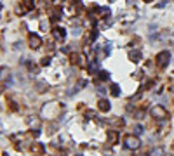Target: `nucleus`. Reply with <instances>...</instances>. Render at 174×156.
<instances>
[{"label":"nucleus","instance_id":"obj_1","mask_svg":"<svg viewBox=\"0 0 174 156\" xmlns=\"http://www.w3.org/2000/svg\"><path fill=\"white\" fill-rule=\"evenodd\" d=\"M169 59H171V54H169V52H160L159 57H157V64H159L160 68H166V66L169 64Z\"/></svg>","mask_w":174,"mask_h":156},{"label":"nucleus","instance_id":"obj_2","mask_svg":"<svg viewBox=\"0 0 174 156\" xmlns=\"http://www.w3.org/2000/svg\"><path fill=\"white\" fill-rule=\"evenodd\" d=\"M125 146H127L129 149H138V148H139V139L129 135V137H125Z\"/></svg>","mask_w":174,"mask_h":156},{"label":"nucleus","instance_id":"obj_3","mask_svg":"<svg viewBox=\"0 0 174 156\" xmlns=\"http://www.w3.org/2000/svg\"><path fill=\"white\" fill-rule=\"evenodd\" d=\"M152 115L155 118H166V109L160 106H155V108H152Z\"/></svg>","mask_w":174,"mask_h":156},{"label":"nucleus","instance_id":"obj_4","mask_svg":"<svg viewBox=\"0 0 174 156\" xmlns=\"http://www.w3.org/2000/svg\"><path fill=\"white\" fill-rule=\"evenodd\" d=\"M40 43H42V40H40L38 36H35V35L30 36V47H31V49H38Z\"/></svg>","mask_w":174,"mask_h":156},{"label":"nucleus","instance_id":"obj_5","mask_svg":"<svg viewBox=\"0 0 174 156\" xmlns=\"http://www.w3.org/2000/svg\"><path fill=\"white\" fill-rule=\"evenodd\" d=\"M129 57H131L132 63H139V61H141V52H139V50H132V52L129 54Z\"/></svg>","mask_w":174,"mask_h":156},{"label":"nucleus","instance_id":"obj_6","mask_svg":"<svg viewBox=\"0 0 174 156\" xmlns=\"http://www.w3.org/2000/svg\"><path fill=\"white\" fill-rule=\"evenodd\" d=\"M54 36L61 40V38H64V36H66V33H64V30H59V28H56V30H54Z\"/></svg>","mask_w":174,"mask_h":156},{"label":"nucleus","instance_id":"obj_7","mask_svg":"<svg viewBox=\"0 0 174 156\" xmlns=\"http://www.w3.org/2000/svg\"><path fill=\"white\" fill-rule=\"evenodd\" d=\"M99 109L108 111V109H110V102H108V101H105V99H101V101H99Z\"/></svg>","mask_w":174,"mask_h":156},{"label":"nucleus","instance_id":"obj_8","mask_svg":"<svg viewBox=\"0 0 174 156\" xmlns=\"http://www.w3.org/2000/svg\"><path fill=\"white\" fill-rule=\"evenodd\" d=\"M112 94H113V96H119V94H120V89H119L117 85H112Z\"/></svg>","mask_w":174,"mask_h":156},{"label":"nucleus","instance_id":"obj_9","mask_svg":"<svg viewBox=\"0 0 174 156\" xmlns=\"http://www.w3.org/2000/svg\"><path fill=\"white\" fill-rule=\"evenodd\" d=\"M31 149H33V153H42V151H44V149H42V146H33Z\"/></svg>","mask_w":174,"mask_h":156},{"label":"nucleus","instance_id":"obj_10","mask_svg":"<svg viewBox=\"0 0 174 156\" xmlns=\"http://www.w3.org/2000/svg\"><path fill=\"white\" fill-rule=\"evenodd\" d=\"M115 137H117V135H115L113 132H110V134H108V141H110V142H113V141H115Z\"/></svg>","mask_w":174,"mask_h":156},{"label":"nucleus","instance_id":"obj_11","mask_svg":"<svg viewBox=\"0 0 174 156\" xmlns=\"http://www.w3.org/2000/svg\"><path fill=\"white\" fill-rule=\"evenodd\" d=\"M134 132H136V134H138V135H139V134H141V132H143V129H141V127H139V125H138V127H134Z\"/></svg>","mask_w":174,"mask_h":156},{"label":"nucleus","instance_id":"obj_12","mask_svg":"<svg viewBox=\"0 0 174 156\" xmlns=\"http://www.w3.org/2000/svg\"><path fill=\"white\" fill-rule=\"evenodd\" d=\"M166 2H167V0H160V2H159V7H164V3H166Z\"/></svg>","mask_w":174,"mask_h":156},{"label":"nucleus","instance_id":"obj_13","mask_svg":"<svg viewBox=\"0 0 174 156\" xmlns=\"http://www.w3.org/2000/svg\"><path fill=\"white\" fill-rule=\"evenodd\" d=\"M134 2H136V0H127V3H129V5H131V3H134Z\"/></svg>","mask_w":174,"mask_h":156},{"label":"nucleus","instance_id":"obj_14","mask_svg":"<svg viewBox=\"0 0 174 156\" xmlns=\"http://www.w3.org/2000/svg\"><path fill=\"white\" fill-rule=\"evenodd\" d=\"M146 2H152V0H146Z\"/></svg>","mask_w":174,"mask_h":156}]
</instances>
